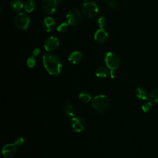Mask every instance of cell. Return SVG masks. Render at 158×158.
<instances>
[{
  "instance_id": "1",
  "label": "cell",
  "mask_w": 158,
  "mask_h": 158,
  "mask_svg": "<svg viewBox=\"0 0 158 158\" xmlns=\"http://www.w3.org/2000/svg\"><path fill=\"white\" fill-rule=\"evenodd\" d=\"M43 63L47 72L52 75L60 74L62 64L60 59L51 54H45L43 56Z\"/></svg>"
},
{
  "instance_id": "22",
  "label": "cell",
  "mask_w": 158,
  "mask_h": 158,
  "mask_svg": "<svg viewBox=\"0 0 158 158\" xmlns=\"http://www.w3.org/2000/svg\"><path fill=\"white\" fill-rule=\"evenodd\" d=\"M107 24L106 19L104 17H101L98 20V25L100 28H103Z\"/></svg>"
},
{
  "instance_id": "21",
  "label": "cell",
  "mask_w": 158,
  "mask_h": 158,
  "mask_svg": "<svg viewBox=\"0 0 158 158\" xmlns=\"http://www.w3.org/2000/svg\"><path fill=\"white\" fill-rule=\"evenodd\" d=\"M69 27V23H66V22H63L62 23H60L58 27H57V31L59 32H60V33H63V32H65L67 28Z\"/></svg>"
},
{
  "instance_id": "8",
  "label": "cell",
  "mask_w": 158,
  "mask_h": 158,
  "mask_svg": "<svg viewBox=\"0 0 158 158\" xmlns=\"http://www.w3.org/2000/svg\"><path fill=\"white\" fill-rule=\"evenodd\" d=\"M59 45V41L56 37L50 36L48 38L44 43L45 49L48 51H52L57 49Z\"/></svg>"
},
{
  "instance_id": "23",
  "label": "cell",
  "mask_w": 158,
  "mask_h": 158,
  "mask_svg": "<svg viewBox=\"0 0 158 158\" xmlns=\"http://www.w3.org/2000/svg\"><path fill=\"white\" fill-rule=\"evenodd\" d=\"M35 63L36 61L34 56L30 57L27 60V65L29 68H33L35 65Z\"/></svg>"
},
{
  "instance_id": "20",
  "label": "cell",
  "mask_w": 158,
  "mask_h": 158,
  "mask_svg": "<svg viewBox=\"0 0 158 158\" xmlns=\"http://www.w3.org/2000/svg\"><path fill=\"white\" fill-rule=\"evenodd\" d=\"M79 99L81 102L84 103H88L91 101V97L90 94L86 91H81L79 94Z\"/></svg>"
},
{
  "instance_id": "25",
  "label": "cell",
  "mask_w": 158,
  "mask_h": 158,
  "mask_svg": "<svg viewBox=\"0 0 158 158\" xmlns=\"http://www.w3.org/2000/svg\"><path fill=\"white\" fill-rule=\"evenodd\" d=\"M107 4L110 8L113 9H116L118 7V4L115 0H107Z\"/></svg>"
},
{
  "instance_id": "12",
  "label": "cell",
  "mask_w": 158,
  "mask_h": 158,
  "mask_svg": "<svg viewBox=\"0 0 158 158\" xmlns=\"http://www.w3.org/2000/svg\"><path fill=\"white\" fill-rule=\"evenodd\" d=\"M54 25H55V21L54 19L51 17H45L43 19L42 22L43 28L47 32L51 31L54 27Z\"/></svg>"
},
{
  "instance_id": "19",
  "label": "cell",
  "mask_w": 158,
  "mask_h": 158,
  "mask_svg": "<svg viewBox=\"0 0 158 158\" xmlns=\"http://www.w3.org/2000/svg\"><path fill=\"white\" fill-rule=\"evenodd\" d=\"M24 8L26 12H31L35 8V2L34 0H27L25 3Z\"/></svg>"
},
{
  "instance_id": "24",
  "label": "cell",
  "mask_w": 158,
  "mask_h": 158,
  "mask_svg": "<svg viewBox=\"0 0 158 158\" xmlns=\"http://www.w3.org/2000/svg\"><path fill=\"white\" fill-rule=\"evenodd\" d=\"M152 107V102L151 101L146 102L144 103L142 106V109L144 112H148Z\"/></svg>"
},
{
  "instance_id": "16",
  "label": "cell",
  "mask_w": 158,
  "mask_h": 158,
  "mask_svg": "<svg viewBox=\"0 0 158 158\" xmlns=\"http://www.w3.org/2000/svg\"><path fill=\"white\" fill-rule=\"evenodd\" d=\"M10 6L12 9L15 12L21 10L23 7L22 2L20 0H12L10 2Z\"/></svg>"
},
{
  "instance_id": "5",
  "label": "cell",
  "mask_w": 158,
  "mask_h": 158,
  "mask_svg": "<svg viewBox=\"0 0 158 158\" xmlns=\"http://www.w3.org/2000/svg\"><path fill=\"white\" fill-rule=\"evenodd\" d=\"M104 61L107 67L110 70L117 69L120 64L118 56L115 53L112 52H108L106 54Z\"/></svg>"
},
{
  "instance_id": "11",
  "label": "cell",
  "mask_w": 158,
  "mask_h": 158,
  "mask_svg": "<svg viewBox=\"0 0 158 158\" xmlns=\"http://www.w3.org/2000/svg\"><path fill=\"white\" fill-rule=\"evenodd\" d=\"M94 40L98 43H102L106 41L108 38L107 32L104 28L98 30L94 33Z\"/></svg>"
},
{
  "instance_id": "26",
  "label": "cell",
  "mask_w": 158,
  "mask_h": 158,
  "mask_svg": "<svg viewBox=\"0 0 158 158\" xmlns=\"http://www.w3.org/2000/svg\"><path fill=\"white\" fill-rule=\"evenodd\" d=\"M109 75L112 78H115L117 76V72L115 69H111L109 72Z\"/></svg>"
},
{
  "instance_id": "4",
  "label": "cell",
  "mask_w": 158,
  "mask_h": 158,
  "mask_svg": "<svg viewBox=\"0 0 158 158\" xmlns=\"http://www.w3.org/2000/svg\"><path fill=\"white\" fill-rule=\"evenodd\" d=\"M15 27L22 30H25L29 26L30 17L25 12H20L17 14L14 18Z\"/></svg>"
},
{
  "instance_id": "6",
  "label": "cell",
  "mask_w": 158,
  "mask_h": 158,
  "mask_svg": "<svg viewBox=\"0 0 158 158\" xmlns=\"http://www.w3.org/2000/svg\"><path fill=\"white\" fill-rule=\"evenodd\" d=\"M67 23L70 25H77L81 19V15L80 12L75 9L70 10L66 15Z\"/></svg>"
},
{
  "instance_id": "7",
  "label": "cell",
  "mask_w": 158,
  "mask_h": 158,
  "mask_svg": "<svg viewBox=\"0 0 158 158\" xmlns=\"http://www.w3.org/2000/svg\"><path fill=\"white\" fill-rule=\"evenodd\" d=\"M42 9L47 14H52L57 7V0H43L41 2Z\"/></svg>"
},
{
  "instance_id": "15",
  "label": "cell",
  "mask_w": 158,
  "mask_h": 158,
  "mask_svg": "<svg viewBox=\"0 0 158 158\" xmlns=\"http://www.w3.org/2000/svg\"><path fill=\"white\" fill-rule=\"evenodd\" d=\"M135 94L138 99L141 100H145L148 97L146 89L143 87H138L135 90Z\"/></svg>"
},
{
  "instance_id": "10",
  "label": "cell",
  "mask_w": 158,
  "mask_h": 158,
  "mask_svg": "<svg viewBox=\"0 0 158 158\" xmlns=\"http://www.w3.org/2000/svg\"><path fill=\"white\" fill-rule=\"evenodd\" d=\"M19 145L14 143L13 144H8L4 146L2 153L4 157H12L17 151V147Z\"/></svg>"
},
{
  "instance_id": "2",
  "label": "cell",
  "mask_w": 158,
  "mask_h": 158,
  "mask_svg": "<svg viewBox=\"0 0 158 158\" xmlns=\"http://www.w3.org/2000/svg\"><path fill=\"white\" fill-rule=\"evenodd\" d=\"M91 106L98 112L106 111L109 106V100L105 95H98L92 99Z\"/></svg>"
},
{
  "instance_id": "17",
  "label": "cell",
  "mask_w": 158,
  "mask_h": 158,
  "mask_svg": "<svg viewBox=\"0 0 158 158\" xmlns=\"http://www.w3.org/2000/svg\"><path fill=\"white\" fill-rule=\"evenodd\" d=\"M95 74L97 77L99 78H104L108 75L109 72L106 68L104 67H100L96 70Z\"/></svg>"
},
{
  "instance_id": "3",
  "label": "cell",
  "mask_w": 158,
  "mask_h": 158,
  "mask_svg": "<svg viewBox=\"0 0 158 158\" xmlns=\"http://www.w3.org/2000/svg\"><path fill=\"white\" fill-rule=\"evenodd\" d=\"M82 12L88 18H93L98 14V7L94 2L85 1L82 4Z\"/></svg>"
},
{
  "instance_id": "28",
  "label": "cell",
  "mask_w": 158,
  "mask_h": 158,
  "mask_svg": "<svg viewBox=\"0 0 158 158\" xmlns=\"http://www.w3.org/2000/svg\"><path fill=\"white\" fill-rule=\"evenodd\" d=\"M57 1H60V0H57Z\"/></svg>"
},
{
  "instance_id": "27",
  "label": "cell",
  "mask_w": 158,
  "mask_h": 158,
  "mask_svg": "<svg viewBox=\"0 0 158 158\" xmlns=\"http://www.w3.org/2000/svg\"><path fill=\"white\" fill-rule=\"evenodd\" d=\"M40 49L38 48H35L33 51V56L34 57L37 56L39 54H40Z\"/></svg>"
},
{
  "instance_id": "13",
  "label": "cell",
  "mask_w": 158,
  "mask_h": 158,
  "mask_svg": "<svg viewBox=\"0 0 158 158\" xmlns=\"http://www.w3.org/2000/svg\"><path fill=\"white\" fill-rule=\"evenodd\" d=\"M82 54L80 51H75L69 54L68 60L70 63L73 64H76L80 62L82 59Z\"/></svg>"
},
{
  "instance_id": "18",
  "label": "cell",
  "mask_w": 158,
  "mask_h": 158,
  "mask_svg": "<svg viewBox=\"0 0 158 158\" xmlns=\"http://www.w3.org/2000/svg\"><path fill=\"white\" fill-rule=\"evenodd\" d=\"M148 98L151 102L158 103V89L152 90L148 94Z\"/></svg>"
},
{
  "instance_id": "14",
  "label": "cell",
  "mask_w": 158,
  "mask_h": 158,
  "mask_svg": "<svg viewBox=\"0 0 158 158\" xmlns=\"http://www.w3.org/2000/svg\"><path fill=\"white\" fill-rule=\"evenodd\" d=\"M64 111L66 114V115L71 118L75 117V107L69 102H67L64 104Z\"/></svg>"
},
{
  "instance_id": "9",
  "label": "cell",
  "mask_w": 158,
  "mask_h": 158,
  "mask_svg": "<svg viewBox=\"0 0 158 158\" xmlns=\"http://www.w3.org/2000/svg\"><path fill=\"white\" fill-rule=\"evenodd\" d=\"M71 124L73 129L77 132L83 131L86 127L84 120L78 117H74L71 118Z\"/></svg>"
}]
</instances>
